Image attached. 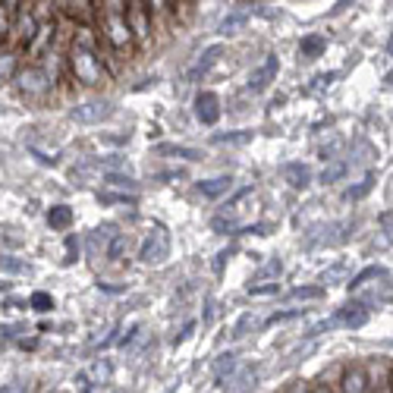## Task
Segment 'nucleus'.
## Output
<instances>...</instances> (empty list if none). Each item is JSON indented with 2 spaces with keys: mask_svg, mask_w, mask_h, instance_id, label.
<instances>
[{
  "mask_svg": "<svg viewBox=\"0 0 393 393\" xmlns=\"http://www.w3.org/2000/svg\"><path fill=\"white\" fill-rule=\"evenodd\" d=\"M101 6V32H104L107 48L116 50V54L129 57L135 50V38L129 32L126 23V4L120 0H111V4H98Z\"/></svg>",
  "mask_w": 393,
  "mask_h": 393,
  "instance_id": "f257e3e1",
  "label": "nucleus"
},
{
  "mask_svg": "<svg viewBox=\"0 0 393 393\" xmlns=\"http://www.w3.org/2000/svg\"><path fill=\"white\" fill-rule=\"evenodd\" d=\"M67 63H70V72L79 85H89V89H98V85L107 82V70H104V57H101L98 48H89V45H76L72 41L70 50H67Z\"/></svg>",
  "mask_w": 393,
  "mask_h": 393,
  "instance_id": "f03ea898",
  "label": "nucleus"
},
{
  "mask_svg": "<svg viewBox=\"0 0 393 393\" xmlns=\"http://www.w3.org/2000/svg\"><path fill=\"white\" fill-rule=\"evenodd\" d=\"M167 255H170V236H167V230L161 223H155V227L148 230V236H145L142 249H139V258L145 265H164Z\"/></svg>",
  "mask_w": 393,
  "mask_h": 393,
  "instance_id": "7ed1b4c3",
  "label": "nucleus"
},
{
  "mask_svg": "<svg viewBox=\"0 0 393 393\" xmlns=\"http://www.w3.org/2000/svg\"><path fill=\"white\" fill-rule=\"evenodd\" d=\"M35 28H38V16H35L32 4H23L16 13H13V23H10V41L19 48H28L35 38Z\"/></svg>",
  "mask_w": 393,
  "mask_h": 393,
  "instance_id": "20e7f679",
  "label": "nucleus"
},
{
  "mask_svg": "<svg viewBox=\"0 0 393 393\" xmlns=\"http://www.w3.org/2000/svg\"><path fill=\"white\" fill-rule=\"evenodd\" d=\"M126 23H129V32H133V38H135V48L148 45L151 41V10H148V4H142V0L126 4Z\"/></svg>",
  "mask_w": 393,
  "mask_h": 393,
  "instance_id": "39448f33",
  "label": "nucleus"
},
{
  "mask_svg": "<svg viewBox=\"0 0 393 393\" xmlns=\"http://www.w3.org/2000/svg\"><path fill=\"white\" fill-rule=\"evenodd\" d=\"M16 85L23 94H28V98H41V94H48L54 89V79H50V72L45 67H26L19 72Z\"/></svg>",
  "mask_w": 393,
  "mask_h": 393,
  "instance_id": "423d86ee",
  "label": "nucleus"
},
{
  "mask_svg": "<svg viewBox=\"0 0 393 393\" xmlns=\"http://www.w3.org/2000/svg\"><path fill=\"white\" fill-rule=\"evenodd\" d=\"M54 38H57V23H54V19H45V23H38L32 45L26 48V54H28V60H32V67H38V60H45V57L50 54V48H54Z\"/></svg>",
  "mask_w": 393,
  "mask_h": 393,
  "instance_id": "0eeeda50",
  "label": "nucleus"
},
{
  "mask_svg": "<svg viewBox=\"0 0 393 393\" xmlns=\"http://www.w3.org/2000/svg\"><path fill=\"white\" fill-rule=\"evenodd\" d=\"M368 321V309L362 302H346L343 309L337 311V315L331 318V321H324V324H318L311 333H321V331H331V327H337V324H346V327H362Z\"/></svg>",
  "mask_w": 393,
  "mask_h": 393,
  "instance_id": "6e6552de",
  "label": "nucleus"
},
{
  "mask_svg": "<svg viewBox=\"0 0 393 393\" xmlns=\"http://www.w3.org/2000/svg\"><path fill=\"white\" fill-rule=\"evenodd\" d=\"M114 114V104L111 101H85V104H79V107H72L70 116L76 123H85V126H94V123H101V120H107V116Z\"/></svg>",
  "mask_w": 393,
  "mask_h": 393,
  "instance_id": "1a4fd4ad",
  "label": "nucleus"
},
{
  "mask_svg": "<svg viewBox=\"0 0 393 393\" xmlns=\"http://www.w3.org/2000/svg\"><path fill=\"white\" fill-rule=\"evenodd\" d=\"M277 70H280L277 57L267 54V57H265V63H261V67H255V70L249 72V85H245V89H249V92H261V89H267V85L274 82V76H277Z\"/></svg>",
  "mask_w": 393,
  "mask_h": 393,
  "instance_id": "9d476101",
  "label": "nucleus"
},
{
  "mask_svg": "<svg viewBox=\"0 0 393 393\" xmlns=\"http://www.w3.org/2000/svg\"><path fill=\"white\" fill-rule=\"evenodd\" d=\"M195 116L205 126H214L221 120V98L214 92H199V98H195Z\"/></svg>",
  "mask_w": 393,
  "mask_h": 393,
  "instance_id": "9b49d317",
  "label": "nucleus"
},
{
  "mask_svg": "<svg viewBox=\"0 0 393 393\" xmlns=\"http://www.w3.org/2000/svg\"><path fill=\"white\" fill-rule=\"evenodd\" d=\"M368 368L365 365H349L340 377V393H368Z\"/></svg>",
  "mask_w": 393,
  "mask_h": 393,
  "instance_id": "f8f14e48",
  "label": "nucleus"
},
{
  "mask_svg": "<svg viewBox=\"0 0 393 393\" xmlns=\"http://www.w3.org/2000/svg\"><path fill=\"white\" fill-rule=\"evenodd\" d=\"M221 54H223V48H221V45H211V48H205V50H201V57H199V60H195L192 67H189L186 79H189V82H199V79L205 76V72H208L211 67H214L217 60H221Z\"/></svg>",
  "mask_w": 393,
  "mask_h": 393,
  "instance_id": "ddd939ff",
  "label": "nucleus"
},
{
  "mask_svg": "<svg viewBox=\"0 0 393 393\" xmlns=\"http://www.w3.org/2000/svg\"><path fill=\"white\" fill-rule=\"evenodd\" d=\"M60 10L67 13V16L79 19V26H89L92 16L98 13V4H85V0H79V4H60Z\"/></svg>",
  "mask_w": 393,
  "mask_h": 393,
  "instance_id": "4468645a",
  "label": "nucleus"
},
{
  "mask_svg": "<svg viewBox=\"0 0 393 393\" xmlns=\"http://www.w3.org/2000/svg\"><path fill=\"white\" fill-rule=\"evenodd\" d=\"M233 186V177H214V179H201L199 183V192L205 195V199H221V195H227Z\"/></svg>",
  "mask_w": 393,
  "mask_h": 393,
  "instance_id": "2eb2a0df",
  "label": "nucleus"
},
{
  "mask_svg": "<svg viewBox=\"0 0 393 393\" xmlns=\"http://www.w3.org/2000/svg\"><path fill=\"white\" fill-rule=\"evenodd\" d=\"M327 48V38L324 35H305V38L299 41V57H305V60H315V57H321Z\"/></svg>",
  "mask_w": 393,
  "mask_h": 393,
  "instance_id": "dca6fc26",
  "label": "nucleus"
},
{
  "mask_svg": "<svg viewBox=\"0 0 393 393\" xmlns=\"http://www.w3.org/2000/svg\"><path fill=\"white\" fill-rule=\"evenodd\" d=\"M126 249H129V236H126V233H114V239H111V245H107L104 258L111 261V265H123Z\"/></svg>",
  "mask_w": 393,
  "mask_h": 393,
  "instance_id": "f3484780",
  "label": "nucleus"
},
{
  "mask_svg": "<svg viewBox=\"0 0 393 393\" xmlns=\"http://www.w3.org/2000/svg\"><path fill=\"white\" fill-rule=\"evenodd\" d=\"M283 177H287V183L293 189H305V186H309V179H311V173H309V167H305V164H287V167H283Z\"/></svg>",
  "mask_w": 393,
  "mask_h": 393,
  "instance_id": "a211bd4d",
  "label": "nucleus"
},
{
  "mask_svg": "<svg viewBox=\"0 0 393 393\" xmlns=\"http://www.w3.org/2000/svg\"><path fill=\"white\" fill-rule=\"evenodd\" d=\"M48 223H50V230H67L72 223V208L70 205H54L48 211Z\"/></svg>",
  "mask_w": 393,
  "mask_h": 393,
  "instance_id": "6ab92c4d",
  "label": "nucleus"
},
{
  "mask_svg": "<svg viewBox=\"0 0 393 393\" xmlns=\"http://www.w3.org/2000/svg\"><path fill=\"white\" fill-rule=\"evenodd\" d=\"M157 155H173V157H186V161H201L199 148H186V145H157Z\"/></svg>",
  "mask_w": 393,
  "mask_h": 393,
  "instance_id": "aec40b11",
  "label": "nucleus"
},
{
  "mask_svg": "<svg viewBox=\"0 0 393 393\" xmlns=\"http://www.w3.org/2000/svg\"><path fill=\"white\" fill-rule=\"evenodd\" d=\"M249 199H252V189H243V192H239L236 199H233L230 205L223 208V214H221V217H223V221H230V223H236V217H239V214H243V211H245L243 205H245V201H249Z\"/></svg>",
  "mask_w": 393,
  "mask_h": 393,
  "instance_id": "412c9836",
  "label": "nucleus"
},
{
  "mask_svg": "<svg viewBox=\"0 0 393 393\" xmlns=\"http://www.w3.org/2000/svg\"><path fill=\"white\" fill-rule=\"evenodd\" d=\"M16 50H0V85L10 82L13 72H16Z\"/></svg>",
  "mask_w": 393,
  "mask_h": 393,
  "instance_id": "4be33fe9",
  "label": "nucleus"
},
{
  "mask_svg": "<svg viewBox=\"0 0 393 393\" xmlns=\"http://www.w3.org/2000/svg\"><path fill=\"white\" fill-rule=\"evenodd\" d=\"M111 239H114V227H98L92 233V255H98V249H101V255L107 252V245H111Z\"/></svg>",
  "mask_w": 393,
  "mask_h": 393,
  "instance_id": "5701e85b",
  "label": "nucleus"
},
{
  "mask_svg": "<svg viewBox=\"0 0 393 393\" xmlns=\"http://www.w3.org/2000/svg\"><path fill=\"white\" fill-rule=\"evenodd\" d=\"M346 177V161H333V164H327L324 170H321V183H337V179H343Z\"/></svg>",
  "mask_w": 393,
  "mask_h": 393,
  "instance_id": "b1692460",
  "label": "nucleus"
},
{
  "mask_svg": "<svg viewBox=\"0 0 393 393\" xmlns=\"http://www.w3.org/2000/svg\"><path fill=\"white\" fill-rule=\"evenodd\" d=\"M23 4H0V38L10 32V23H13V13L19 10Z\"/></svg>",
  "mask_w": 393,
  "mask_h": 393,
  "instance_id": "393cba45",
  "label": "nucleus"
},
{
  "mask_svg": "<svg viewBox=\"0 0 393 393\" xmlns=\"http://www.w3.org/2000/svg\"><path fill=\"white\" fill-rule=\"evenodd\" d=\"M28 309H35L38 315H45V311L54 309V299H50L48 293H41V289H38V293H32V299H28Z\"/></svg>",
  "mask_w": 393,
  "mask_h": 393,
  "instance_id": "a878e982",
  "label": "nucleus"
},
{
  "mask_svg": "<svg viewBox=\"0 0 393 393\" xmlns=\"http://www.w3.org/2000/svg\"><path fill=\"white\" fill-rule=\"evenodd\" d=\"M381 274H384L381 267H377V265H371V267H365L362 274H355V277L349 280L346 287H349V289H359V287H365V280H371V277H381Z\"/></svg>",
  "mask_w": 393,
  "mask_h": 393,
  "instance_id": "bb28decb",
  "label": "nucleus"
},
{
  "mask_svg": "<svg viewBox=\"0 0 393 393\" xmlns=\"http://www.w3.org/2000/svg\"><path fill=\"white\" fill-rule=\"evenodd\" d=\"M324 296V289L321 287H296V289H289V299H321Z\"/></svg>",
  "mask_w": 393,
  "mask_h": 393,
  "instance_id": "cd10ccee",
  "label": "nucleus"
},
{
  "mask_svg": "<svg viewBox=\"0 0 393 393\" xmlns=\"http://www.w3.org/2000/svg\"><path fill=\"white\" fill-rule=\"evenodd\" d=\"M233 368H236V355H233V353L221 355V359H217V365H214V377H217V381H223V375H230Z\"/></svg>",
  "mask_w": 393,
  "mask_h": 393,
  "instance_id": "c85d7f7f",
  "label": "nucleus"
},
{
  "mask_svg": "<svg viewBox=\"0 0 393 393\" xmlns=\"http://www.w3.org/2000/svg\"><path fill=\"white\" fill-rule=\"evenodd\" d=\"M283 271V265H280V258H274V261H267L265 267H261L258 274H255V283H265L267 277H277V274Z\"/></svg>",
  "mask_w": 393,
  "mask_h": 393,
  "instance_id": "c756f323",
  "label": "nucleus"
},
{
  "mask_svg": "<svg viewBox=\"0 0 393 393\" xmlns=\"http://www.w3.org/2000/svg\"><path fill=\"white\" fill-rule=\"evenodd\" d=\"M280 293V283H249V296H274Z\"/></svg>",
  "mask_w": 393,
  "mask_h": 393,
  "instance_id": "7c9ffc66",
  "label": "nucleus"
},
{
  "mask_svg": "<svg viewBox=\"0 0 393 393\" xmlns=\"http://www.w3.org/2000/svg\"><path fill=\"white\" fill-rule=\"evenodd\" d=\"M346 277V261H337V265L331 267V271H324L321 274V283H340Z\"/></svg>",
  "mask_w": 393,
  "mask_h": 393,
  "instance_id": "2f4dec72",
  "label": "nucleus"
},
{
  "mask_svg": "<svg viewBox=\"0 0 393 393\" xmlns=\"http://www.w3.org/2000/svg\"><path fill=\"white\" fill-rule=\"evenodd\" d=\"M249 139L252 133H227V135H214V145H243Z\"/></svg>",
  "mask_w": 393,
  "mask_h": 393,
  "instance_id": "473e14b6",
  "label": "nucleus"
},
{
  "mask_svg": "<svg viewBox=\"0 0 393 393\" xmlns=\"http://www.w3.org/2000/svg\"><path fill=\"white\" fill-rule=\"evenodd\" d=\"M243 23H245V13H236V16L223 19V23H221V32H223V35H236V28H243Z\"/></svg>",
  "mask_w": 393,
  "mask_h": 393,
  "instance_id": "72a5a7b5",
  "label": "nucleus"
},
{
  "mask_svg": "<svg viewBox=\"0 0 393 393\" xmlns=\"http://www.w3.org/2000/svg\"><path fill=\"white\" fill-rule=\"evenodd\" d=\"M371 186H375V177H365V179H362V186L349 189L346 199H362V195H368V192H371Z\"/></svg>",
  "mask_w": 393,
  "mask_h": 393,
  "instance_id": "f704fd0d",
  "label": "nucleus"
},
{
  "mask_svg": "<svg viewBox=\"0 0 393 393\" xmlns=\"http://www.w3.org/2000/svg\"><path fill=\"white\" fill-rule=\"evenodd\" d=\"M107 183L111 186H120V189H135V183L129 177H120V173H107Z\"/></svg>",
  "mask_w": 393,
  "mask_h": 393,
  "instance_id": "c9c22d12",
  "label": "nucleus"
},
{
  "mask_svg": "<svg viewBox=\"0 0 393 393\" xmlns=\"http://www.w3.org/2000/svg\"><path fill=\"white\" fill-rule=\"evenodd\" d=\"M255 324V315H243V321L236 324V331H233V337H245V331Z\"/></svg>",
  "mask_w": 393,
  "mask_h": 393,
  "instance_id": "e433bc0d",
  "label": "nucleus"
},
{
  "mask_svg": "<svg viewBox=\"0 0 393 393\" xmlns=\"http://www.w3.org/2000/svg\"><path fill=\"white\" fill-rule=\"evenodd\" d=\"M296 315H299V311H277V315L267 318L265 327H271V324H277V321H289V318H296Z\"/></svg>",
  "mask_w": 393,
  "mask_h": 393,
  "instance_id": "4c0bfd02",
  "label": "nucleus"
},
{
  "mask_svg": "<svg viewBox=\"0 0 393 393\" xmlns=\"http://www.w3.org/2000/svg\"><path fill=\"white\" fill-rule=\"evenodd\" d=\"M0 393H28V387L23 381H10V384H4V387H0Z\"/></svg>",
  "mask_w": 393,
  "mask_h": 393,
  "instance_id": "58836bf2",
  "label": "nucleus"
},
{
  "mask_svg": "<svg viewBox=\"0 0 393 393\" xmlns=\"http://www.w3.org/2000/svg\"><path fill=\"white\" fill-rule=\"evenodd\" d=\"M76 252H79V243H76V236H70L67 239V255H70L67 265H72V261H76Z\"/></svg>",
  "mask_w": 393,
  "mask_h": 393,
  "instance_id": "ea45409f",
  "label": "nucleus"
},
{
  "mask_svg": "<svg viewBox=\"0 0 393 393\" xmlns=\"http://www.w3.org/2000/svg\"><path fill=\"white\" fill-rule=\"evenodd\" d=\"M333 79H337V72H324V76L315 79V89H324V85H331Z\"/></svg>",
  "mask_w": 393,
  "mask_h": 393,
  "instance_id": "a19ab883",
  "label": "nucleus"
},
{
  "mask_svg": "<svg viewBox=\"0 0 393 393\" xmlns=\"http://www.w3.org/2000/svg\"><path fill=\"white\" fill-rule=\"evenodd\" d=\"M368 393H393V381H387V384H377V387H371Z\"/></svg>",
  "mask_w": 393,
  "mask_h": 393,
  "instance_id": "79ce46f5",
  "label": "nucleus"
},
{
  "mask_svg": "<svg viewBox=\"0 0 393 393\" xmlns=\"http://www.w3.org/2000/svg\"><path fill=\"white\" fill-rule=\"evenodd\" d=\"M309 393H333L331 387H327V384H315V387H311Z\"/></svg>",
  "mask_w": 393,
  "mask_h": 393,
  "instance_id": "37998d69",
  "label": "nucleus"
},
{
  "mask_svg": "<svg viewBox=\"0 0 393 393\" xmlns=\"http://www.w3.org/2000/svg\"><path fill=\"white\" fill-rule=\"evenodd\" d=\"M289 393H309V387H305L302 381H296V384H293V390H289Z\"/></svg>",
  "mask_w": 393,
  "mask_h": 393,
  "instance_id": "c03bdc74",
  "label": "nucleus"
},
{
  "mask_svg": "<svg viewBox=\"0 0 393 393\" xmlns=\"http://www.w3.org/2000/svg\"><path fill=\"white\" fill-rule=\"evenodd\" d=\"M390 54H393V38H390Z\"/></svg>",
  "mask_w": 393,
  "mask_h": 393,
  "instance_id": "a18cd8bd",
  "label": "nucleus"
},
{
  "mask_svg": "<svg viewBox=\"0 0 393 393\" xmlns=\"http://www.w3.org/2000/svg\"><path fill=\"white\" fill-rule=\"evenodd\" d=\"M0 41H4V38H0Z\"/></svg>",
  "mask_w": 393,
  "mask_h": 393,
  "instance_id": "49530a36",
  "label": "nucleus"
}]
</instances>
